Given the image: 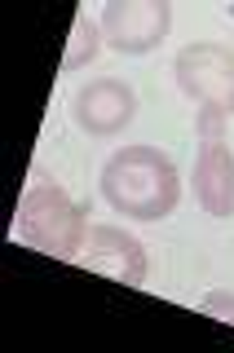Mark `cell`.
Returning <instances> with one entry per match:
<instances>
[{"instance_id":"obj_9","label":"cell","mask_w":234,"mask_h":353,"mask_svg":"<svg viewBox=\"0 0 234 353\" xmlns=\"http://www.w3.org/2000/svg\"><path fill=\"white\" fill-rule=\"evenodd\" d=\"M204 314L217 318V323H230V327H234V292H213V296H204Z\"/></svg>"},{"instance_id":"obj_1","label":"cell","mask_w":234,"mask_h":353,"mask_svg":"<svg viewBox=\"0 0 234 353\" xmlns=\"http://www.w3.org/2000/svg\"><path fill=\"white\" fill-rule=\"evenodd\" d=\"M102 194L133 221H159L182 199L177 163L155 146H119L102 168Z\"/></svg>"},{"instance_id":"obj_8","label":"cell","mask_w":234,"mask_h":353,"mask_svg":"<svg viewBox=\"0 0 234 353\" xmlns=\"http://www.w3.org/2000/svg\"><path fill=\"white\" fill-rule=\"evenodd\" d=\"M97 49H102V27H93V18H88V14H75L71 18V40H66V53H62V66H66V71H75V66L93 62Z\"/></svg>"},{"instance_id":"obj_6","label":"cell","mask_w":234,"mask_h":353,"mask_svg":"<svg viewBox=\"0 0 234 353\" xmlns=\"http://www.w3.org/2000/svg\"><path fill=\"white\" fill-rule=\"evenodd\" d=\"M71 110H75V124L84 132H93V137H115V132H124L133 124L137 97H133V88L124 80H93L75 93Z\"/></svg>"},{"instance_id":"obj_2","label":"cell","mask_w":234,"mask_h":353,"mask_svg":"<svg viewBox=\"0 0 234 353\" xmlns=\"http://www.w3.org/2000/svg\"><path fill=\"white\" fill-rule=\"evenodd\" d=\"M18 239L58 261H80L88 225H84V212L71 203V194L62 185L40 181L18 203Z\"/></svg>"},{"instance_id":"obj_7","label":"cell","mask_w":234,"mask_h":353,"mask_svg":"<svg viewBox=\"0 0 234 353\" xmlns=\"http://www.w3.org/2000/svg\"><path fill=\"white\" fill-rule=\"evenodd\" d=\"M195 194L204 212L234 216V154L226 141H208L195 159Z\"/></svg>"},{"instance_id":"obj_10","label":"cell","mask_w":234,"mask_h":353,"mask_svg":"<svg viewBox=\"0 0 234 353\" xmlns=\"http://www.w3.org/2000/svg\"><path fill=\"white\" fill-rule=\"evenodd\" d=\"M199 137L208 141H226V115H217V110H199Z\"/></svg>"},{"instance_id":"obj_3","label":"cell","mask_w":234,"mask_h":353,"mask_svg":"<svg viewBox=\"0 0 234 353\" xmlns=\"http://www.w3.org/2000/svg\"><path fill=\"white\" fill-rule=\"evenodd\" d=\"M182 93L199 102V110H217V115H234V49L213 40L186 44L173 62Z\"/></svg>"},{"instance_id":"obj_4","label":"cell","mask_w":234,"mask_h":353,"mask_svg":"<svg viewBox=\"0 0 234 353\" xmlns=\"http://www.w3.org/2000/svg\"><path fill=\"white\" fill-rule=\"evenodd\" d=\"M102 40L119 53H150L173 27L168 0H110L102 9Z\"/></svg>"},{"instance_id":"obj_5","label":"cell","mask_w":234,"mask_h":353,"mask_svg":"<svg viewBox=\"0 0 234 353\" xmlns=\"http://www.w3.org/2000/svg\"><path fill=\"white\" fill-rule=\"evenodd\" d=\"M80 265L93 274H102L110 283H124V287H142L146 283V248L119 225H93L84 239Z\"/></svg>"}]
</instances>
